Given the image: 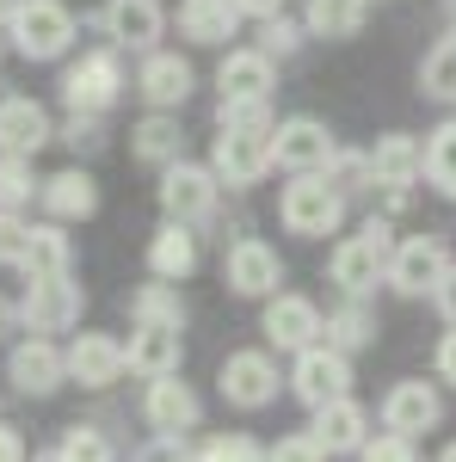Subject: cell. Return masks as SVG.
Returning a JSON list of instances; mask_svg holds the SVG:
<instances>
[{
  "mask_svg": "<svg viewBox=\"0 0 456 462\" xmlns=\"http://www.w3.org/2000/svg\"><path fill=\"white\" fill-rule=\"evenodd\" d=\"M388 253H395V228L383 216H370L358 235H340L327 253V284L340 296H370L388 278Z\"/></svg>",
  "mask_w": 456,
  "mask_h": 462,
  "instance_id": "6da1fadb",
  "label": "cell"
},
{
  "mask_svg": "<svg viewBox=\"0 0 456 462\" xmlns=\"http://www.w3.org/2000/svg\"><path fill=\"white\" fill-rule=\"evenodd\" d=\"M278 222L290 235H302V241H327L346 222V191L327 173H290L278 191Z\"/></svg>",
  "mask_w": 456,
  "mask_h": 462,
  "instance_id": "7a4b0ae2",
  "label": "cell"
},
{
  "mask_svg": "<svg viewBox=\"0 0 456 462\" xmlns=\"http://www.w3.org/2000/svg\"><path fill=\"white\" fill-rule=\"evenodd\" d=\"M6 43L25 62H62L74 43V13L62 0H19V13L6 19Z\"/></svg>",
  "mask_w": 456,
  "mask_h": 462,
  "instance_id": "3957f363",
  "label": "cell"
},
{
  "mask_svg": "<svg viewBox=\"0 0 456 462\" xmlns=\"http://www.w3.org/2000/svg\"><path fill=\"white\" fill-rule=\"evenodd\" d=\"M124 87H130V74H124V56L117 50H87L80 62L62 69V106L69 111H87V117H106L117 99H124Z\"/></svg>",
  "mask_w": 456,
  "mask_h": 462,
  "instance_id": "277c9868",
  "label": "cell"
},
{
  "mask_svg": "<svg viewBox=\"0 0 456 462\" xmlns=\"http://www.w3.org/2000/svg\"><path fill=\"white\" fill-rule=\"evenodd\" d=\"M259 333H265V352H309L321 346V333H327V315H321L315 296H302V290H278V296H265V309H259Z\"/></svg>",
  "mask_w": 456,
  "mask_h": 462,
  "instance_id": "5b68a950",
  "label": "cell"
},
{
  "mask_svg": "<svg viewBox=\"0 0 456 462\" xmlns=\"http://www.w3.org/2000/svg\"><path fill=\"white\" fill-rule=\"evenodd\" d=\"M284 389L278 376V357L265 352V346H241V352L222 357V370H216V394L228 401V407H241V413H259V407H272Z\"/></svg>",
  "mask_w": 456,
  "mask_h": 462,
  "instance_id": "8992f818",
  "label": "cell"
},
{
  "mask_svg": "<svg viewBox=\"0 0 456 462\" xmlns=\"http://www.w3.org/2000/svg\"><path fill=\"white\" fill-rule=\"evenodd\" d=\"M80 309H87V290L74 284V272L32 278L25 296H19V320H25V333H37V339L74 333V327H80Z\"/></svg>",
  "mask_w": 456,
  "mask_h": 462,
  "instance_id": "52a82bcc",
  "label": "cell"
},
{
  "mask_svg": "<svg viewBox=\"0 0 456 462\" xmlns=\"http://www.w3.org/2000/svg\"><path fill=\"white\" fill-rule=\"evenodd\" d=\"M351 383H358L351 357L333 352L327 339H321V346H309V352H296V357H290V376H284V389L296 394L309 413H315V407H327V401H340V394H351Z\"/></svg>",
  "mask_w": 456,
  "mask_h": 462,
  "instance_id": "ba28073f",
  "label": "cell"
},
{
  "mask_svg": "<svg viewBox=\"0 0 456 462\" xmlns=\"http://www.w3.org/2000/svg\"><path fill=\"white\" fill-rule=\"evenodd\" d=\"M377 420H383V431L420 444L425 431L444 426V389L425 383V376H401V383H388V394L377 401Z\"/></svg>",
  "mask_w": 456,
  "mask_h": 462,
  "instance_id": "9c48e42d",
  "label": "cell"
},
{
  "mask_svg": "<svg viewBox=\"0 0 456 462\" xmlns=\"http://www.w3.org/2000/svg\"><path fill=\"white\" fill-rule=\"evenodd\" d=\"M444 272H451V241H444V235H407V241H395V253H388L383 284L395 290V296H407V302H420V296L438 290Z\"/></svg>",
  "mask_w": 456,
  "mask_h": 462,
  "instance_id": "30bf717a",
  "label": "cell"
},
{
  "mask_svg": "<svg viewBox=\"0 0 456 462\" xmlns=\"http://www.w3.org/2000/svg\"><path fill=\"white\" fill-rule=\"evenodd\" d=\"M278 130V124H272ZM272 130H216L210 143V173L228 185V191H253L259 179L272 173Z\"/></svg>",
  "mask_w": 456,
  "mask_h": 462,
  "instance_id": "8fae6325",
  "label": "cell"
},
{
  "mask_svg": "<svg viewBox=\"0 0 456 462\" xmlns=\"http://www.w3.org/2000/svg\"><path fill=\"white\" fill-rule=\"evenodd\" d=\"M222 204V179L210 167H198V161H173L167 173H161V216L167 222H185V228H204Z\"/></svg>",
  "mask_w": 456,
  "mask_h": 462,
  "instance_id": "7c38bea8",
  "label": "cell"
},
{
  "mask_svg": "<svg viewBox=\"0 0 456 462\" xmlns=\"http://www.w3.org/2000/svg\"><path fill=\"white\" fill-rule=\"evenodd\" d=\"M222 284L247 296V302H265V296H278L284 284V259L272 241H259V235H241V241H228L222 253Z\"/></svg>",
  "mask_w": 456,
  "mask_h": 462,
  "instance_id": "4fadbf2b",
  "label": "cell"
},
{
  "mask_svg": "<svg viewBox=\"0 0 456 462\" xmlns=\"http://www.w3.org/2000/svg\"><path fill=\"white\" fill-rule=\"evenodd\" d=\"M333 130L309 117V111H296V117H278V130H272V161H278L284 173H327V161H333Z\"/></svg>",
  "mask_w": 456,
  "mask_h": 462,
  "instance_id": "5bb4252c",
  "label": "cell"
},
{
  "mask_svg": "<svg viewBox=\"0 0 456 462\" xmlns=\"http://www.w3.org/2000/svg\"><path fill=\"white\" fill-rule=\"evenodd\" d=\"M6 383H13L19 394H32V401H43V394H56L62 383H69V352H62L56 339L25 333V339L6 352Z\"/></svg>",
  "mask_w": 456,
  "mask_h": 462,
  "instance_id": "9a60e30c",
  "label": "cell"
},
{
  "mask_svg": "<svg viewBox=\"0 0 456 462\" xmlns=\"http://www.w3.org/2000/svg\"><path fill=\"white\" fill-rule=\"evenodd\" d=\"M191 87H198V69L179 50H148L136 62V99L148 111H185Z\"/></svg>",
  "mask_w": 456,
  "mask_h": 462,
  "instance_id": "2e32d148",
  "label": "cell"
},
{
  "mask_svg": "<svg viewBox=\"0 0 456 462\" xmlns=\"http://www.w3.org/2000/svg\"><path fill=\"white\" fill-rule=\"evenodd\" d=\"M56 143V117L43 99L32 93H0V154H13V161H32L37 148Z\"/></svg>",
  "mask_w": 456,
  "mask_h": 462,
  "instance_id": "e0dca14e",
  "label": "cell"
},
{
  "mask_svg": "<svg viewBox=\"0 0 456 462\" xmlns=\"http://www.w3.org/2000/svg\"><path fill=\"white\" fill-rule=\"evenodd\" d=\"M364 161H370V185L377 191H414L425 179V143L414 130H383L364 148Z\"/></svg>",
  "mask_w": 456,
  "mask_h": 462,
  "instance_id": "ac0fdd59",
  "label": "cell"
},
{
  "mask_svg": "<svg viewBox=\"0 0 456 462\" xmlns=\"http://www.w3.org/2000/svg\"><path fill=\"white\" fill-rule=\"evenodd\" d=\"M99 25H106L111 50L148 56V50H161V37H167V6H161V0H106Z\"/></svg>",
  "mask_w": 456,
  "mask_h": 462,
  "instance_id": "d6986e66",
  "label": "cell"
},
{
  "mask_svg": "<svg viewBox=\"0 0 456 462\" xmlns=\"http://www.w3.org/2000/svg\"><path fill=\"white\" fill-rule=\"evenodd\" d=\"M204 420V401L191 383H179V376H154L148 394H142V426L154 431V438H185V431H198Z\"/></svg>",
  "mask_w": 456,
  "mask_h": 462,
  "instance_id": "ffe728a7",
  "label": "cell"
},
{
  "mask_svg": "<svg viewBox=\"0 0 456 462\" xmlns=\"http://www.w3.org/2000/svg\"><path fill=\"white\" fill-rule=\"evenodd\" d=\"M69 383H80V389H111V383H124V339L117 333H74L69 346Z\"/></svg>",
  "mask_w": 456,
  "mask_h": 462,
  "instance_id": "44dd1931",
  "label": "cell"
},
{
  "mask_svg": "<svg viewBox=\"0 0 456 462\" xmlns=\"http://www.w3.org/2000/svg\"><path fill=\"white\" fill-rule=\"evenodd\" d=\"M309 431H315V444L327 457H358L370 444V407L358 394H340V401H327V407L309 413Z\"/></svg>",
  "mask_w": 456,
  "mask_h": 462,
  "instance_id": "7402d4cb",
  "label": "cell"
},
{
  "mask_svg": "<svg viewBox=\"0 0 456 462\" xmlns=\"http://www.w3.org/2000/svg\"><path fill=\"white\" fill-rule=\"evenodd\" d=\"M272 87H278V62L253 43H228V56L216 62V93L222 99H272Z\"/></svg>",
  "mask_w": 456,
  "mask_h": 462,
  "instance_id": "603a6c76",
  "label": "cell"
},
{
  "mask_svg": "<svg viewBox=\"0 0 456 462\" xmlns=\"http://www.w3.org/2000/svg\"><path fill=\"white\" fill-rule=\"evenodd\" d=\"M37 204H43V216L50 222H87V216L99 210V179L87 173V167H62V173H50L43 185H37Z\"/></svg>",
  "mask_w": 456,
  "mask_h": 462,
  "instance_id": "cb8c5ba5",
  "label": "cell"
},
{
  "mask_svg": "<svg viewBox=\"0 0 456 462\" xmlns=\"http://www.w3.org/2000/svg\"><path fill=\"white\" fill-rule=\"evenodd\" d=\"M198 272V228H185V222H167L161 216V228L148 235V278H161V284H185Z\"/></svg>",
  "mask_w": 456,
  "mask_h": 462,
  "instance_id": "d4e9b609",
  "label": "cell"
},
{
  "mask_svg": "<svg viewBox=\"0 0 456 462\" xmlns=\"http://www.w3.org/2000/svg\"><path fill=\"white\" fill-rule=\"evenodd\" d=\"M124 364L136 370L142 383H154V376H179V364H185V339H179V327H136V333L124 339Z\"/></svg>",
  "mask_w": 456,
  "mask_h": 462,
  "instance_id": "484cf974",
  "label": "cell"
},
{
  "mask_svg": "<svg viewBox=\"0 0 456 462\" xmlns=\"http://www.w3.org/2000/svg\"><path fill=\"white\" fill-rule=\"evenodd\" d=\"M241 13L235 0H179V37L198 43V50H222L228 37H241Z\"/></svg>",
  "mask_w": 456,
  "mask_h": 462,
  "instance_id": "4316f807",
  "label": "cell"
},
{
  "mask_svg": "<svg viewBox=\"0 0 456 462\" xmlns=\"http://www.w3.org/2000/svg\"><path fill=\"white\" fill-rule=\"evenodd\" d=\"M130 161L167 173L173 161H185V130H179V111H148L136 130H130Z\"/></svg>",
  "mask_w": 456,
  "mask_h": 462,
  "instance_id": "83f0119b",
  "label": "cell"
},
{
  "mask_svg": "<svg viewBox=\"0 0 456 462\" xmlns=\"http://www.w3.org/2000/svg\"><path fill=\"white\" fill-rule=\"evenodd\" d=\"M25 278H56V272H74V241L62 222H32V241H25V259H19Z\"/></svg>",
  "mask_w": 456,
  "mask_h": 462,
  "instance_id": "f1b7e54d",
  "label": "cell"
},
{
  "mask_svg": "<svg viewBox=\"0 0 456 462\" xmlns=\"http://www.w3.org/2000/svg\"><path fill=\"white\" fill-rule=\"evenodd\" d=\"M333 352L358 357L364 346H377V315H370V302L364 296H346L340 309H327V333H321Z\"/></svg>",
  "mask_w": 456,
  "mask_h": 462,
  "instance_id": "f546056e",
  "label": "cell"
},
{
  "mask_svg": "<svg viewBox=\"0 0 456 462\" xmlns=\"http://www.w3.org/2000/svg\"><path fill=\"white\" fill-rule=\"evenodd\" d=\"M364 0H309L302 6V32L321 37V43H346V37L364 32Z\"/></svg>",
  "mask_w": 456,
  "mask_h": 462,
  "instance_id": "4dcf8cb0",
  "label": "cell"
},
{
  "mask_svg": "<svg viewBox=\"0 0 456 462\" xmlns=\"http://www.w3.org/2000/svg\"><path fill=\"white\" fill-rule=\"evenodd\" d=\"M420 99H438V106H456V37L444 32L432 50L420 56Z\"/></svg>",
  "mask_w": 456,
  "mask_h": 462,
  "instance_id": "1f68e13d",
  "label": "cell"
},
{
  "mask_svg": "<svg viewBox=\"0 0 456 462\" xmlns=\"http://www.w3.org/2000/svg\"><path fill=\"white\" fill-rule=\"evenodd\" d=\"M130 320L136 327H185V296H179V284H142L136 296H130Z\"/></svg>",
  "mask_w": 456,
  "mask_h": 462,
  "instance_id": "d6a6232c",
  "label": "cell"
},
{
  "mask_svg": "<svg viewBox=\"0 0 456 462\" xmlns=\"http://www.w3.org/2000/svg\"><path fill=\"white\" fill-rule=\"evenodd\" d=\"M425 185L456 204V117H444V124L425 136Z\"/></svg>",
  "mask_w": 456,
  "mask_h": 462,
  "instance_id": "836d02e7",
  "label": "cell"
},
{
  "mask_svg": "<svg viewBox=\"0 0 456 462\" xmlns=\"http://www.w3.org/2000/svg\"><path fill=\"white\" fill-rule=\"evenodd\" d=\"M50 462H117V444H111L106 426H80V420H74V426L56 438Z\"/></svg>",
  "mask_w": 456,
  "mask_h": 462,
  "instance_id": "e575fe53",
  "label": "cell"
},
{
  "mask_svg": "<svg viewBox=\"0 0 456 462\" xmlns=\"http://www.w3.org/2000/svg\"><path fill=\"white\" fill-rule=\"evenodd\" d=\"M191 462H265V444L247 438V431H210V438L191 450Z\"/></svg>",
  "mask_w": 456,
  "mask_h": 462,
  "instance_id": "d590c367",
  "label": "cell"
},
{
  "mask_svg": "<svg viewBox=\"0 0 456 462\" xmlns=\"http://www.w3.org/2000/svg\"><path fill=\"white\" fill-rule=\"evenodd\" d=\"M37 185H43V179L32 173V161L0 154V210H25V204L37 198Z\"/></svg>",
  "mask_w": 456,
  "mask_h": 462,
  "instance_id": "8d00e7d4",
  "label": "cell"
},
{
  "mask_svg": "<svg viewBox=\"0 0 456 462\" xmlns=\"http://www.w3.org/2000/svg\"><path fill=\"white\" fill-rule=\"evenodd\" d=\"M272 99H216V130H272Z\"/></svg>",
  "mask_w": 456,
  "mask_h": 462,
  "instance_id": "74e56055",
  "label": "cell"
},
{
  "mask_svg": "<svg viewBox=\"0 0 456 462\" xmlns=\"http://www.w3.org/2000/svg\"><path fill=\"white\" fill-rule=\"evenodd\" d=\"M302 19H290V13H278V19H265V25H259V50H265V56H272V62H284V56H296V50H302Z\"/></svg>",
  "mask_w": 456,
  "mask_h": 462,
  "instance_id": "f35d334b",
  "label": "cell"
},
{
  "mask_svg": "<svg viewBox=\"0 0 456 462\" xmlns=\"http://www.w3.org/2000/svg\"><path fill=\"white\" fill-rule=\"evenodd\" d=\"M358 462H420L414 438H395V431H370V444L358 450Z\"/></svg>",
  "mask_w": 456,
  "mask_h": 462,
  "instance_id": "ab89813d",
  "label": "cell"
},
{
  "mask_svg": "<svg viewBox=\"0 0 456 462\" xmlns=\"http://www.w3.org/2000/svg\"><path fill=\"white\" fill-rule=\"evenodd\" d=\"M265 462H327V450L315 444V431H284L278 444L265 450Z\"/></svg>",
  "mask_w": 456,
  "mask_h": 462,
  "instance_id": "60d3db41",
  "label": "cell"
},
{
  "mask_svg": "<svg viewBox=\"0 0 456 462\" xmlns=\"http://www.w3.org/2000/svg\"><path fill=\"white\" fill-rule=\"evenodd\" d=\"M56 143H69L74 154H80V148L93 154V148L106 143V124H99V117H87V111H69V124L56 130Z\"/></svg>",
  "mask_w": 456,
  "mask_h": 462,
  "instance_id": "b9f144b4",
  "label": "cell"
},
{
  "mask_svg": "<svg viewBox=\"0 0 456 462\" xmlns=\"http://www.w3.org/2000/svg\"><path fill=\"white\" fill-rule=\"evenodd\" d=\"M25 241H32V222L19 210H0V265H19L25 259Z\"/></svg>",
  "mask_w": 456,
  "mask_h": 462,
  "instance_id": "7bdbcfd3",
  "label": "cell"
},
{
  "mask_svg": "<svg viewBox=\"0 0 456 462\" xmlns=\"http://www.w3.org/2000/svg\"><path fill=\"white\" fill-rule=\"evenodd\" d=\"M130 462H191V444H185V438H154V431H148V444H142Z\"/></svg>",
  "mask_w": 456,
  "mask_h": 462,
  "instance_id": "ee69618b",
  "label": "cell"
},
{
  "mask_svg": "<svg viewBox=\"0 0 456 462\" xmlns=\"http://www.w3.org/2000/svg\"><path fill=\"white\" fill-rule=\"evenodd\" d=\"M432 370H438V389H456V327L438 339V352H432Z\"/></svg>",
  "mask_w": 456,
  "mask_h": 462,
  "instance_id": "f6af8a7d",
  "label": "cell"
},
{
  "mask_svg": "<svg viewBox=\"0 0 456 462\" xmlns=\"http://www.w3.org/2000/svg\"><path fill=\"white\" fill-rule=\"evenodd\" d=\"M432 309L444 315V327H456V259H451V272L438 278V290H432Z\"/></svg>",
  "mask_w": 456,
  "mask_h": 462,
  "instance_id": "bcb514c9",
  "label": "cell"
},
{
  "mask_svg": "<svg viewBox=\"0 0 456 462\" xmlns=\"http://www.w3.org/2000/svg\"><path fill=\"white\" fill-rule=\"evenodd\" d=\"M235 13H241L247 25H265V19H278L284 0H235Z\"/></svg>",
  "mask_w": 456,
  "mask_h": 462,
  "instance_id": "7dc6e473",
  "label": "cell"
},
{
  "mask_svg": "<svg viewBox=\"0 0 456 462\" xmlns=\"http://www.w3.org/2000/svg\"><path fill=\"white\" fill-rule=\"evenodd\" d=\"M0 462H25V438H19V426H6V420H0Z\"/></svg>",
  "mask_w": 456,
  "mask_h": 462,
  "instance_id": "c3c4849f",
  "label": "cell"
},
{
  "mask_svg": "<svg viewBox=\"0 0 456 462\" xmlns=\"http://www.w3.org/2000/svg\"><path fill=\"white\" fill-rule=\"evenodd\" d=\"M13 320H19V309H13V302H6V296H0V339H6V333H13Z\"/></svg>",
  "mask_w": 456,
  "mask_h": 462,
  "instance_id": "681fc988",
  "label": "cell"
},
{
  "mask_svg": "<svg viewBox=\"0 0 456 462\" xmlns=\"http://www.w3.org/2000/svg\"><path fill=\"white\" fill-rule=\"evenodd\" d=\"M13 13H19V0H0V25H6V19H13Z\"/></svg>",
  "mask_w": 456,
  "mask_h": 462,
  "instance_id": "f907efd6",
  "label": "cell"
},
{
  "mask_svg": "<svg viewBox=\"0 0 456 462\" xmlns=\"http://www.w3.org/2000/svg\"><path fill=\"white\" fill-rule=\"evenodd\" d=\"M432 462H456V438H451V444H444V450H438Z\"/></svg>",
  "mask_w": 456,
  "mask_h": 462,
  "instance_id": "816d5d0a",
  "label": "cell"
},
{
  "mask_svg": "<svg viewBox=\"0 0 456 462\" xmlns=\"http://www.w3.org/2000/svg\"><path fill=\"white\" fill-rule=\"evenodd\" d=\"M364 6H370V0H364Z\"/></svg>",
  "mask_w": 456,
  "mask_h": 462,
  "instance_id": "f5cc1de1",
  "label": "cell"
}]
</instances>
